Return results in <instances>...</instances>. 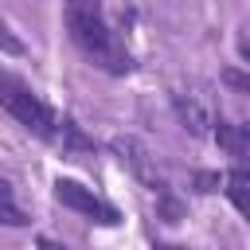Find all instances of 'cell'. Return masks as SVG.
<instances>
[{"instance_id":"cell-9","label":"cell","mask_w":250,"mask_h":250,"mask_svg":"<svg viewBox=\"0 0 250 250\" xmlns=\"http://www.w3.org/2000/svg\"><path fill=\"white\" fill-rule=\"evenodd\" d=\"M223 82H227L230 90H238V94H250V70H238V66H227V70H223Z\"/></svg>"},{"instance_id":"cell-4","label":"cell","mask_w":250,"mask_h":250,"mask_svg":"<svg viewBox=\"0 0 250 250\" xmlns=\"http://www.w3.org/2000/svg\"><path fill=\"white\" fill-rule=\"evenodd\" d=\"M109 148H113V156L148 188V191H168V180L160 176V168H156V156L148 152V145L145 141H137V137H113L109 141Z\"/></svg>"},{"instance_id":"cell-2","label":"cell","mask_w":250,"mask_h":250,"mask_svg":"<svg viewBox=\"0 0 250 250\" xmlns=\"http://www.w3.org/2000/svg\"><path fill=\"white\" fill-rule=\"evenodd\" d=\"M0 105H4L27 133H35L39 141H47V145L59 148L62 129H66V117L55 113L39 94H31V86H27L23 78H16V74H8V70H0Z\"/></svg>"},{"instance_id":"cell-13","label":"cell","mask_w":250,"mask_h":250,"mask_svg":"<svg viewBox=\"0 0 250 250\" xmlns=\"http://www.w3.org/2000/svg\"><path fill=\"white\" fill-rule=\"evenodd\" d=\"M35 246H39V250H66V246H62V242H55V238H39Z\"/></svg>"},{"instance_id":"cell-8","label":"cell","mask_w":250,"mask_h":250,"mask_svg":"<svg viewBox=\"0 0 250 250\" xmlns=\"http://www.w3.org/2000/svg\"><path fill=\"white\" fill-rule=\"evenodd\" d=\"M227 199L242 211V219L250 223V184H242V180H230L227 176Z\"/></svg>"},{"instance_id":"cell-5","label":"cell","mask_w":250,"mask_h":250,"mask_svg":"<svg viewBox=\"0 0 250 250\" xmlns=\"http://www.w3.org/2000/svg\"><path fill=\"white\" fill-rule=\"evenodd\" d=\"M215 145H219L227 156H234L238 164H246V160H250V121H242V125L219 121V125H215Z\"/></svg>"},{"instance_id":"cell-14","label":"cell","mask_w":250,"mask_h":250,"mask_svg":"<svg viewBox=\"0 0 250 250\" xmlns=\"http://www.w3.org/2000/svg\"><path fill=\"white\" fill-rule=\"evenodd\" d=\"M230 180H242V184H250V168H234V172H230Z\"/></svg>"},{"instance_id":"cell-1","label":"cell","mask_w":250,"mask_h":250,"mask_svg":"<svg viewBox=\"0 0 250 250\" xmlns=\"http://www.w3.org/2000/svg\"><path fill=\"white\" fill-rule=\"evenodd\" d=\"M66 16V31L74 39V47L102 70L109 74H129L133 70V55L129 47L109 31L105 16H102V0H66L62 8Z\"/></svg>"},{"instance_id":"cell-11","label":"cell","mask_w":250,"mask_h":250,"mask_svg":"<svg viewBox=\"0 0 250 250\" xmlns=\"http://www.w3.org/2000/svg\"><path fill=\"white\" fill-rule=\"evenodd\" d=\"M160 215H164L168 223H180V219H184V207H180L168 191H160Z\"/></svg>"},{"instance_id":"cell-3","label":"cell","mask_w":250,"mask_h":250,"mask_svg":"<svg viewBox=\"0 0 250 250\" xmlns=\"http://www.w3.org/2000/svg\"><path fill=\"white\" fill-rule=\"evenodd\" d=\"M55 199L62 203V207H70V211H78V215H86L90 223H102V227H117L121 223V211L109 203V199H102V195H94L90 188H82L78 180H55Z\"/></svg>"},{"instance_id":"cell-12","label":"cell","mask_w":250,"mask_h":250,"mask_svg":"<svg viewBox=\"0 0 250 250\" xmlns=\"http://www.w3.org/2000/svg\"><path fill=\"white\" fill-rule=\"evenodd\" d=\"M219 184H223L219 172H199V176H195V188H199V191H215Z\"/></svg>"},{"instance_id":"cell-15","label":"cell","mask_w":250,"mask_h":250,"mask_svg":"<svg viewBox=\"0 0 250 250\" xmlns=\"http://www.w3.org/2000/svg\"><path fill=\"white\" fill-rule=\"evenodd\" d=\"M152 250H188V246H176V242H152Z\"/></svg>"},{"instance_id":"cell-16","label":"cell","mask_w":250,"mask_h":250,"mask_svg":"<svg viewBox=\"0 0 250 250\" xmlns=\"http://www.w3.org/2000/svg\"><path fill=\"white\" fill-rule=\"evenodd\" d=\"M238 55H242V59L250 62V39H242V43H238Z\"/></svg>"},{"instance_id":"cell-6","label":"cell","mask_w":250,"mask_h":250,"mask_svg":"<svg viewBox=\"0 0 250 250\" xmlns=\"http://www.w3.org/2000/svg\"><path fill=\"white\" fill-rule=\"evenodd\" d=\"M172 109H176V117L184 121V129H191L195 137H207V125H211V117H207V109H203L195 98L172 94Z\"/></svg>"},{"instance_id":"cell-7","label":"cell","mask_w":250,"mask_h":250,"mask_svg":"<svg viewBox=\"0 0 250 250\" xmlns=\"http://www.w3.org/2000/svg\"><path fill=\"white\" fill-rule=\"evenodd\" d=\"M0 223H8V227H27V215L20 211V203H16V191H12V184L0 176Z\"/></svg>"},{"instance_id":"cell-10","label":"cell","mask_w":250,"mask_h":250,"mask_svg":"<svg viewBox=\"0 0 250 250\" xmlns=\"http://www.w3.org/2000/svg\"><path fill=\"white\" fill-rule=\"evenodd\" d=\"M0 51H4V55H23V51H27V47H23V39H16V35H12V27H8L4 20H0Z\"/></svg>"}]
</instances>
